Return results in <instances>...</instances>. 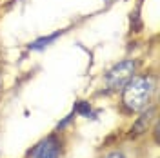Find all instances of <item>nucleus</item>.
<instances>
[{
    "instance_id": "f257e3e1",
    "label": "nucleus",
    "mask_w": 160,
    "mask_h": 158,
    "mask_svg": "<svg viewBox=\"0 0 160 158\" xmlns=\"http://www.w3.org/2000/svg\"><path fill=\"white\" fill-rule=\"evenodd\" d=\"M155 78L149 75L144 77H133V78L124 86V95L122 102L129 111H142L149 106L153 93H155Z\"/></svg>"
},
{
    "instance_id": "39448f33",
    "label": "nucleus",
    "mask_w": 160,
    "mask_h": 158,
    "mask_svg": "<svg viewBox=\"0 0 160 158\" xmlns=\"http://www.w3.org/2000/svg\"><path fill=\"white\" fill-rule=\"evenodd\" d=\"M58 37V33H55V35H51V37H48V38H40L37 40V42H33L29 46V49H42V47H46V46H49V42H53V40Z\"/></svg>"
},
{
    "instance_id": "f03ea898",
    "label": "nucleus",
    "mask_w": 160,
    "mask_h": 158,
    "mask_svg": "<svg viewBox=\"0 0 160 158\" xmlns=\"http://www.w3.org/2000/svg\"><path fill=\"white\" fill-rule=\"evenodd\" d=\"M137 73V62L135 60H122L117 66H113L108 75H106V86L109 89H120L124 87Z\"/></svg>"
},
{
    "instance_id": "20e7f679",
    "label": "nucleus",
    "mask_w": 160,
    "mask_h": 158,
    "mask_svg": "<svg viewBox=\"0 0 160 158\" xmlns=\"http://www.w3.org/2000/svg\"><path fill=\"white\" fill-rule=\"evenodd\" d=\"M153 113H155V109H149V111H148V113H144V115L140 116V120L135 124V127H133V129H135L138 135H140V133H144V131H148V127H149V120L153 118V116H151Z\"/></svg>"
},
{
    "instance_id": "423d86ee",
    "label": "nucleus",
    "mask_w": 160,
    "mask_h": 158,
    "mask_svg": "<svg viewBox=\"0 0 160 158\" xmlns=\"http://www.w3.org/2000/svg\"><path fill=\"white\" fill-rule=\"evenodd\" d=\"M75 111L78 113L80 116H88V118L91 116V106L88 102H78V104L75 106Z\"/></svg>"
},
{
    "instance_id": "7ed1b4c3",
    "label": "nucleus",
    "mask_w": 160,
    "mask_h": 158,
    "mask_svg": "<svg viewBox=\"0 0 160 158\" xmlns=\"http://www.w3.org/2000/svg\"><path fill=\"white\" fill-rule=\"evenodd\" d=\"M62 156V140L57 135H49L33 147L29 158H60Z\"/></svg>"
},
{
    "instance_id": "0eeeda50",
    "label": "nucleus",
    "mask_w": 160,
    "mask_h": 158,
    "mask_svg": "<svg viewBox=\"0 0 160 158\" xmlns=\"http://www.w3.org/2000/svg\"><path fill=\"white\" fill-rule=\"evenodd\" d=\"M106 158H124V155H122V153H118V151H115V153H111V155H108Z\"/></svg>"
}]
</instances>
